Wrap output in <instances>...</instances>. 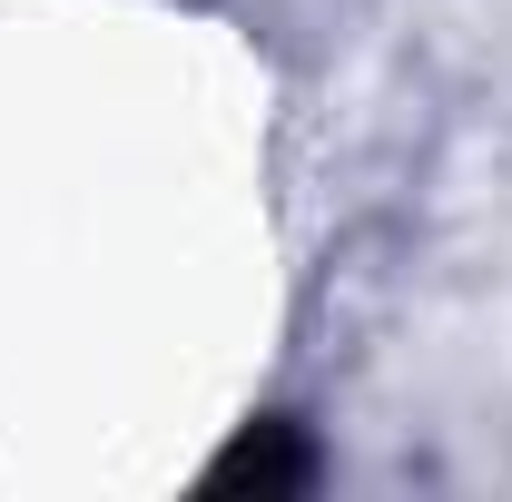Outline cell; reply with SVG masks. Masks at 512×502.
Segmentation results:
<instances>
[{"label": "cell", "mask_w": 512, "mask_h": 502, "mask_svg": "<svg viewBox=\"0 0 512 502\" xmlns=\"http://www.w3.org/2000/svg\"><path fill=\"white\" fill-rule=\"evenodd\" d=\"M217 493H237V483H256V493H286V483H306V443H296V424H247V434L217 453V473H207Z\"/></svg>", "instance_id": "obj_1"}]
</instances>
